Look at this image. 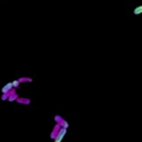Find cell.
Instances as JSON below:
<instances>
[{
    "label": "cell",
    "instance_id": "cell-1",
    "mask_svg": "<svg viewBox=\"0 0 142 142\" xmlns=\"http://www.w3.org/2000/svg\"><path fill=\"white\" fill-rule=\"evenodd\" d=\"M65 133H66V129H63V130L60 132V134L58 135V138H57V140H56L55 142H60V141H61V139H62V137L65 135Z\"/></svg>",
    "mask_w": 142,
    "mask_h": 142
},
{
    "label": "cell",
    "instance_id": "cell-2",
    "mask_svg": "<svg viewBox=\"0 0 142 142\" xmlns=\"http://www.w3.org/2000/svg\"><path fill=\"white\" fill-rule=\"evenodd\" d=\"M142 12V6H139L138 8H135L134 10H133V13L134 15H140Z\"/></svg>",
    "mask_w": 142,
    "mask_h": 142
},
{
    "label": "cell",
    "instance_id": "cell-3",
    "mask_svg": "<svg viewBox=\"0 0 142 142\" xmlns=\"http://www.w3.org/2000/svg\"><path fill=\"white\" fill-rule=\"evenodd\" d=\"M9 88H11V83H8V86L6 88H4V92H6L8 90V89H9Z\"/></svg>",
    "mask_w": 142,
    "mask_h": 142
},
{
    "label": "cell",
    "instance_id": "cell-4",
    "mask_svg": "<svg viewBox=\"0 0 142 142\" xmlns=\"http://www.w3.org/2000/svg\"><path fill=\"white\" fill-rule=\"evenodd\" d=\"M18 81H15V82H13V83H11V84H13V86H16V87H17V86H18Z\"/></svg>",
    "mask_w": 142,
    "mask_h": 142
}]
</instances>
